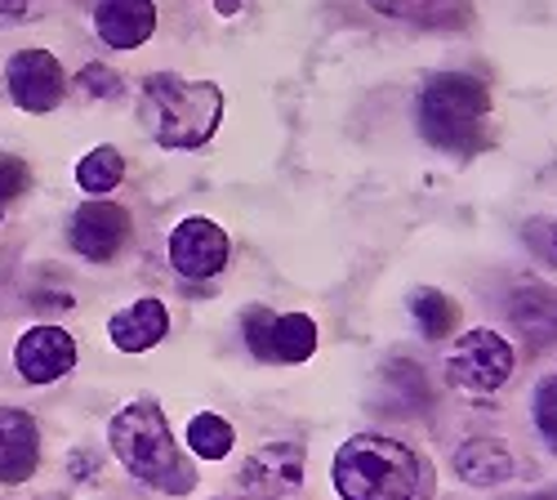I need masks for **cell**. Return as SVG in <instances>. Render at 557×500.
<instances>
[{"instance_id": "obj_1", "label": "cell", "mask_w": 557, "mask_h": 500, "mask_svg": "<svg viewBox=\"0 0 557 500\" xmlns=\"http://www.w3.org/2000/svg\"><path fill=\"white\" fill-rule=\"evenodd\" d=\"M331 478L344 500H433L437 496L433 461L388 434H352L348 442H339Z\"/></svg>"}, {"instance_id": "obj_2", "label": "cell", "mask_w": 557, "mask_h": 500, "mask_svg": "<svg viewBox=\"0 0 557 500\" xmlns=\"http://www.w3.org/2000/svg\"><path fill=\"white\" fill-rule=\"evenodd\" d=\"M491 85L469 72H433L414 95V125L424 144L446 157H469L491 148Z\"/></svg>"}, {"instance_id": "obj_3", "label": "cell", "mask_w": 557, "mask_h": 500, "mask_svg": "<svg viewBox=\"0 0 557 500\" xmlns=\"http://www.w3.org/2000/svg\"><path fill=\"white\" fill-rule=\"evenodd\" d=\"M144 130L170 153H197L214 139L223 121V89L214 81H183L174 72H157L138 89Z\"/></svg>"}, {"instance_id": "obj_4", "label": "cell", "mask_w": 557, "mask_h": 500, "mask_svg": "<svg viewBox=\"0 0 557 500\" xmlns=\"http://www.w3.org/2000/svg\"><path fill=\"white\" fill-rule=\"evenodd\" d=\"M108 442L116 451V461L134 478H144L161 491H188L193 487V469L178 456L170 420H165L157 398H134L129 406H121L108 425Z\"/></svg>"}, {"instance_id": "obj_5", "label": "cell", "mask_w": 557, "mask_h": 500, "mask_svg": "<svg viewBox=\"0 0 557 500\" xmlns=\"http://www.w3.org/2000/svg\"><path fill=\"white\" fill-rule=\"evenodd\" d=\"M513 362H518V353L499 331H491V327L463 331L446 357V385L459 393H473V398H491L508 385Z\"/></svg>"}, {"instance_id": "obj_6", "label": "cell", "mask_w": 557, "mask_h": 500, "mask_svg": "<svg viewBox=\"0 0 557 500\" xmlns=\"http://www.w3.org/2000/svg\"><path fill=\"white\" fill-rule=\"evenodd\" d=\"M246 344L259 362H282V367H299L317 349V322L308 313H272V308H250L246 313Z\"/></svg>"}, {"instance_id": "obj_7", "label": "cell", "mask_w": 557, "mask_h": 500, "mask_svg": "<svg viewBox=\"0 0 557 500\" xmlns=\"http://www.w3.org/2000/svg\"><path fill=\"white\" fill-rule=\"evenodd\" d=\"M227 255H232V242L214 219L193 215L170 233V264H174L178 278L206 282V278H214V272H223Z\"/></svg>"}, {"instance_id": "obj_8", "label": "cell", "mask_w": 557, "mask_h": 500, "mask_svg": "<svg viewBox=\"0 0 557 500\" xmlns=\"http://www.w3.org/2000/svg\"><path fill=\"white\" fill-rule=\"evenodd\" d=\"M10 99L23 108V112H54L59 99H63V63L50 54V50H18L10 59Z\"/></svg>"}, {"instance_id": "obj_9", "label": "cell", "mask_w": 557, "mask_h": 500, "mask_svg": "<svg viewBox=\"0 0 557 500\" xmlns=\"http://www.w3.org/2000/svg\"><path fill=\"white\" fill-rule=\"evenodd\" d=\"M125 242H129V215L116 202L95 197V202H85L72 215V246H76V255L108 264V259H116L125 251Z\"/></svg>"}, {"instance_id": "obj_10", "label": "cell", "mask_w": 557, "mask_h": 500, "mask_svg": "<svg viewBox=\"0 0 557 500\" xmlns=\"http://www.w3.org/2000/svg\"><path fill=\"white\" fill-rule=\"evenodd\" d=\"M14 362L27 385H54L59 376H67L76 367V340L63 327H32L18 340Z\"/></svg>"}, {"instance_id": "obj_11", "label": "cell", "mask_w": 557, "mask_h": 500, "mask_svg": "<svg viewBox=\"0 0 557 500\" xmlns=\"http://www.w3.org/2000/svg\"><path fill=\"white\" fill-rule=\"evenodd\" d=\"M95 27H99V40H108L112 50H138L157 32V5L152 0H99Z\"/></svg>"}, {"instance_id": "obj_12", "label": "cell", "mask_w": 557, "mask_h": 500, "mask_svg": "<svg viewBox=\"0 0 557 500\" xmlns=\"http://www.w3.org/2000/svg\"><path fill=\"white\" fill-rule=\"evenodd\" d=\"M40 465V429L27 412H0V483H27Z\"/></svg>"}, {"instance_id": "obj_13", "label": "cell", "mask_w": 557, "mask_h": 500, "mask_svg": "<svg viewBox=\"0 0 557 500\" xmlns=\"http://www.w3.org/2000/svg\"><path fill=\"white\" fill-rule=\"evenodd\" d=\"M165 331H170V308L161 300H134L108 322V336L121 353H148L152 344L165 340Z\"/></svg>"}, {"instance_id": "obj_14", "label": "cell", "mask_w": 557, "mask_h": 500, "mask_svg": "<svg viewBox=\"0 0 557 500\" xmlns=\"http://www.w3.org/2000/svg\"><path fill=\"white\" fill-rule=\"evenodd\" d=\"M508 317L513 327L535 344H557V291L544 282H522L513 295H508Z\"/></svg>"}, {"instance_id": "obj_15", "label": "cell", "mask_w": 557, "mask_h": 500, "mask_svg": "<svg viewBox=\"0 0 557 500\" xmlns=\"http://www.w3.org/2000/svg\"><path fill=\"white\" fill-rule=\"evenodd\" d=\"M455 474H459V483L486 491V487H499V483L513 478L518 461L499 438H469L455 451Z\"/></svg>"}, {"instance_id": "obj_16", "label": "cell", "mask_w": 557, "mask_h": 500, "mask_svg": "<svg viewBox=\"0 0 557 500\" xmlns=\"http://www.w3.org/2000/svg\"><path fill=\"white\" fill-rule=\"evenodd\" d=\"M366 5L414 27H463L473 19V0H366Z\"/></svg>"}, {"instance_id": "obj_17", "label": "cell", "mask_w": 557, "mask_h": 500, "mask_svg": "<svg viewBox=\"0 0 557 500\" xmlns=\"http://www.w3.org/2000/svg\"><path fill=\"white\" fill-rule=\"evenodd\" d=\"M246 483L250 487H263V491H295L304 483V451L290 447V442H276V447H263L250 456L246 465Z\"/></svg>"}, {"instance_id": "obj_18", "label": "cell", "mask_w": 557, "mask_h": 500, "mask_svg": "<svg viewBox=\"0 0 557 500\" xmlns=\"http://www.w3.org/2000/svg\"><path fill=\"white\" fill-rule=\"evenodd\" d=\"M410 317L420 322V331H424V340H446L455 327H459V304L446 295V291H437V286H420V291H410Z\"/></svg>"}, {"instance_id": "obj_19", "label": "cell", "mask_w": 557, "mask_h": 500, "mask_svg": "<svg viewBox=\"0 0 557 500\" xmlns=\"http://www.w3.org/2000/svg\"><path fill=\"white\" fill-rule=\"evenodd\" d=\"M121 179H125V157H121L112 144L85 153L81 166H76V184H81L89 197H108V193L121 184Z\"/></svg>"}, {"instance_id": "obj_20", "label": "cell", "mask_w": 557, "mask_h": 500, "mask_svg": "<svg viewBox=\"0 0 557 500\" xmlns=\"http://www.w3.org/2000/svg\"><path fill=\"white\" fill-rule=\"evenodd\" d=\"M188 447L197 451L201 461H223L227 451L237 447V434H232V425H227L223 416L206 412V416H193V425H188Z\"/></svg>"}, {"instance_id": "obj_21", "label": "cell", "mask_w": 557, "mask_h": 500, "mask_svg": "<svg viewBox=\"0 0 557 500\" xmlns=\"http://www.w3.org/2000/svg\"><path fill=\"white\" fill-rule=\"evenodd\" d=\"M531 420H535V434L544 438V447L557 456V371H548L535 393H531Z\"/></svg>"}, {"instance_id": "obj_22", "label": "cell", "mask_w": 557, "mask_h": 500, "mask_svg": "<svg viewBox=\"0 0 557 500\" xmlns=\"http://www.w3.org/2000/svg\"><path fill=\"white\" fill-rule=\"evenodd\" d=\"M81 89H85L89 99H116L121 95V76L112 68H103V63H89L81 72Z\"/></svg>"}, {"instance_id": "obj_23", "label": "cell", "mask_w": 557, "mask_h": 500, "mask_svg": "<svg viewBox=\"0 0 557 500\" xmlns=\"http://www.w3.org/2000/svg\"><path fill=\"white\" fill-rule=\"evenodd\" d=\"M27 184H32L27 161H18V157H0V206H5L10 197H18Z\"/></svg>"}, {"instance_id": "obj_24", "label": "cell", "mask_w": 557, "mask_h": 500, "mask_svg": "<svg viewBox=\"0 0 557 500\" xmlns=\"http://www.w3.org/2000/svg\"><path fill=\"white\" fill-rule=\"evenodd\" d=\"M32 5H36V0H0V14H5V19H23V14H32Z\"/></svg>"}, {"instance_id": "obj_25", "label": "cell", "mask_w": 557, "mask_h": 500, "mask_svg": "<svg viewBox=\"0 0 557 500\" xmlns=\"http://www.w3.org/2000/svg\"><path fill=\"white\" fill-rule=\"evenodd\" d=\"M219 14H237V0H219Z\"/></svg>"}, {"instance_id": "obj_26", "label": "cell", "mask_w": 557, "mask_h": 500, "mask_svg": "<svg viewBox=\"0 0 557 500\" xmlns=\"http://www.w3.org/2000/svg\"><path fill=\"white\" fill-rule=\"evenodd\" d=\"M553 259H557V223H553Z\"/></svg>"}, {"instance_id": "obj_27", "label": "cell", "mask_w": 557, "mask_h": 500, "mask_svg": "<svg viewBox=\"0 0 557 500\" xmlns=\"http://www.w3.org/2000/svg\"><path fill=\"white\" fill-rule=\"evenodd\" d=\"M0 210H5V206H0Z\"/></svg>"}, {"instance_id": "obj_28", "label": "cell", "mask_w": 557, "mask_h": 500, "mask_svg": "<svg viewBox=\"0 0 557 500\" xmlns=\"http://www.w3.org/2000/svg\"><path fill=\"white\" fill-rule=\"evenodd\" d=\"M553 500H557V496H553Z\"/></svg>"}]
</instances>
